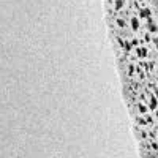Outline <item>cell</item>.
Returning <instances> with one entry per match:
<instances>
[{
	"mask_svg": "<svg viewBox=\"0 0 158 158\" xmlns=\"http://www.w3.org/2000/svg\"><path fill=\"white\" fill-rule=\"evenodd\" d=\"M125 51H127V52L131 51V44H130V43H125Z\"/></svg>",
	"mask_w": 158,
	"mask_h": 158,
	"instance_id": "5b68a950",
	"label": "cell"
},
{
	"mask_svg": "<svg viewBox=\"0 0 158 158\" xmlns=\"http://www.w3.org/2000/svg\"><path fill=\"white\" fill-rule=\"evenodd\" d=\"M149 30L150 32H156V25L155 24H149Z\"/></svg>",
	"mask_w": 158,
	"mask_h": 158,
	"instance_id": "3957f363",
	"label": "cell"
},
{
	"mask_svg": "<svg viewBox=\"0 0 158 158\" xmlns=\"http://www.w3.org/2000/svg\"><path fill=\"white\" fill-rule=\"evenodd\" d=\"M131 24H133V29H135V30H138V27H139V25H138V19H136V18H133Z\"/></svg>",
	"mask_w": 158,
	"mask_h": 158,
	"instance_id": "7a4b0ae2",
	"label": "cell"
},
{
	"mask_svg": "<svg viewBox=\"0 0 158 158\" xmlns=\"http://www.w3.org/2000/svg\"><path fill=\"white\" fill-rule=\"evenodd\" d=\"M156 117H158V111H156Z\"/></svg>",
	"mask_w": 158,
	"mask_h": 158,
	"instance_id": "52a82bcc",
	"label": "cell"
},
{
	"mask_svg": "<svg viewBox=\"0 0 158 158\" xmlns=\"http://www.w3.org/2000/svg\"><path fill=\"white\" fill-rule=\"evenodd\" d=\"M156 103H158V101L155 100V97H152V98H150V109H156Z\"/></svg>",
	"mask_w": 158,
	"mask_h": 158,
	"instance_id": "6da1fadb",
	"label": "cell"
},
{
	"mask_svg": "<svg viewBox=\"0 0 158 158\" xmlns=\"http://www.w3.org/2000/svg\"><path fill=\"white\" fill-rule=\"evenodd\" d=\"M117 24H118V25H120V27H123V25H125V22H123L122 19H118V21H117Z\"/></svg>",
	"mask_w": 158,
	"mask_h": 158,
	"instance_id": "8992f818",
	"label": "cell"
},
{
	"mask_svg": "<svg viewBox=\"0 0 158 158\" xmlns=\"http://www.w3.org/2000/svg\"><path fill=\"white\" fill-rule=\"evenodd\" d=\"M120 6H122V0H117V2H115V10H118Z\"/></svg>",
	"mask_w": 158,
	"mask_h": 158,
	"instance_id": "277c9868",
	"label": "cell"
}]
</instances>
